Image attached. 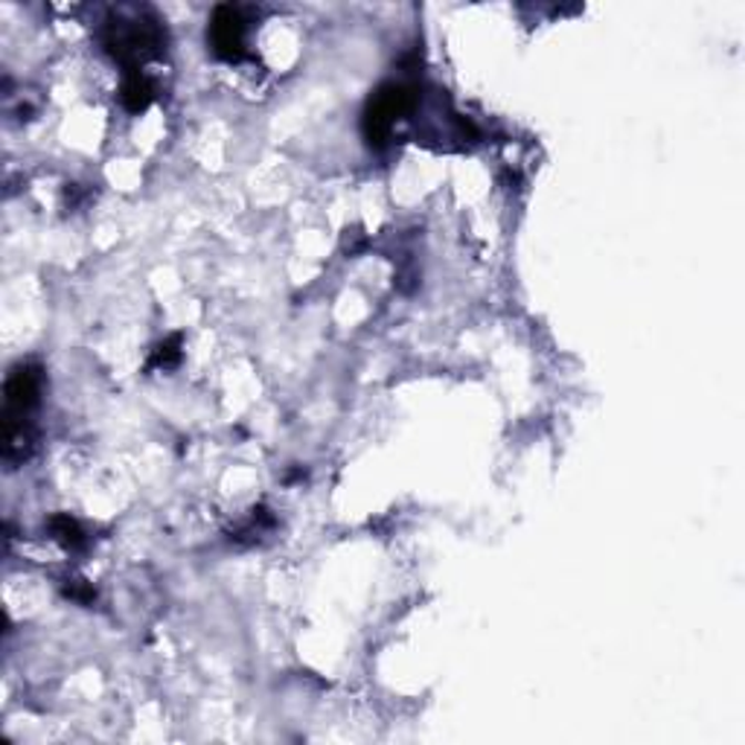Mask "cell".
<instances>
[{
  "instance_id": "6da1fadb",
  "label": "cell",
  "mask_w": 745,
  "mask_h": 745,
  "mask_svg": "<svg viewBox=\"0 0 745 745\" xmlns=\"http://www.w3.org/2000/svg\"><path fill=\"white\" fill-rule=\"evenodd\" d=\"M102 44L125 70H140V64L146 59H155L163 53L166 32H163L157 18H134V21H123V18L114 21L111 18L105 23V32H102Z\"/></svg>"
},
{
  "instance_id": "7a4b0ae2",
  "label": "cell",
  "mask_w": 745,
  "mask_h": 745,
  "mask_svg": "<svg viewBox=\"0 0 745 745\" xmlns=\"http://www.w3.org/2000/svg\"><path fill=\"white\" fill-rule=\"evenodd\" d=\"M417 88L405 85V82H385V85L376 88L370 93V100H367L365 114H361V134H365L367 146H388L396 120L411 114L417 109Z\"/></svg>"
},
{
  "instance_id": "3957f363",
  "label": "cell",
  "mask_w": 745,
  "mask_h": 745,
  "mask_svg": "<svg viewBox=\"0 0 745 745\" xmlns=\"http://www.w3.org/2000/svg\"><path fill=\"white\" fill-rule=\"evenodd\" d=\"M44 390V367L35 361L12 367L3 388V428L30 426V414L39 408Z\"/></svg>"
},
{
  "instance_id": "277c9868",
  "label": "cell",
  "mask_w": 745,
  "mask_h": 745,
  "mask_svg": "<svg viewBox=\"0 0 745 745\" xmlns=\"http://www.w3.org/2000/svg\"><path fill=\"white\" fill-rule=\"evenodd\" d=\"M245 32H248V23H245L239 9L231 7V3L213 9L207 27V44L216 59L242 62L245 59Z\"/></svg>"
},
{
  "instance_id": "5b68a950",
  "label": "cell",
  "mask_w": 745,
  "mask_h": 745,
  "mask_svg": "<svg viewBox=\"0 0 745 745\" xmlns=\"http://www.w3.org/2000/svg\"><path fill=\"white\" fill-rule=\"evenodd\" d=\"M157 88L143 70H125L123 88H120V102L129 114H143L155 102Z\"/></svg>"
},
{
  "instance_id": "8992f818",
  "label": "cell",
  "mask_w": 745,
  "mask_h": 745,
  "mask_svg": "<svg viewBox=\"0 0 745 745\" xmlns=\"http://www.w3.org/2000/svg\"><path fill=\"white\" fill-rule=\"evenodd\" d=\"M47 530H50V535H53L55 542L64 544L68 551H76V548L85 544V530H82V524H79L73 516H68V512H55V516H50Z\"/></svg>"
},
{
  "instance_id": "52a82bcc",
  "label": "cell",
  "mask_w": 745,
  "mask_h": 745,
  "mask_svg": "<svg viewBox=\"0 0 745 745\" xmlns=\"http://www.w3.org/2000/svg\"><path fill=\"white\" fill-rule=\"evenodd\" d=\"M181 361V335H170L166 341L157 344L155 349H152V356H149V370H172V367H178Z\"/></svg>"
},
{
  "instance_id": "ba28073f",
  "label": "cell",
  "mask_w": 745,
  "mask_h": 745,
  "mask_svg": "<svg viewBox=\"0 0 745 745\" xmlns=\"http://www.w3.org/2000/svg\"><path fill=\"white\" fill-rule=\"evenodd\" d=\"M64 598L73 600V603H93L96 600V591L91 589V585H85V582H73V585H64Z\"/></svg>"
}]
</instances>
